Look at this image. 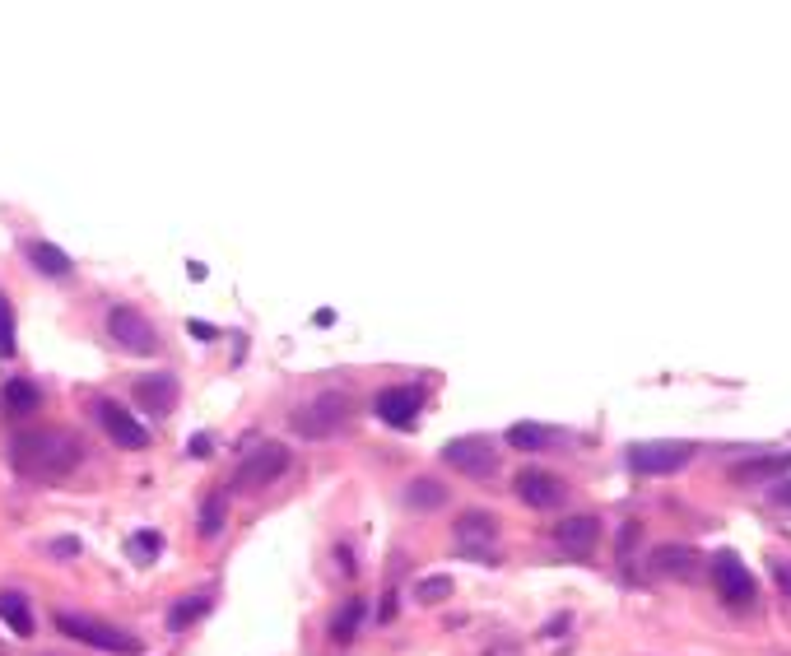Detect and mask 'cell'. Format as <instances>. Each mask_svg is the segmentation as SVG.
Here are the masks:
<instances>
[{
	"instance_id": "30",
	"label": "cell",
	"mask_w": 791,
	"mask_h": 656,
	"mask_svg": "<svg viewBox=\"0 0 791 656\" xmlns=\"http://www.w3.org/2000/svg\"><path fill=\"white\" fill-rule=\"evenodd\" d=\"M778 582H782V591L791 596V563H782V568H778Z\"/></svg>"
},
{
	"instance_id": "21",
	"label": "cell",
	"mask_w": 791,
	"mask_h": 656,
	"mask_svg": "<svg viewBox=\"0 0 791 656\" xmlns=\"http://www.w3.org/2000/svg\"><path fill=\"white\" fill-rule=\"evenodd\" d=\"M508 442L517 447V452H540V447L550 442V429H540V424H512Z\"/></svg>"
},
{
	"instance_id": "22",
	"label": "cell",
	"mask_w": 791,
	"mask_h": 656,
	"mask_svg": "<svg viewBox=\"0 0 791 656\" xmlns=\"http://www.w3.org/2000/svg\"><path fill=\"white\" fill-rule=\"evenodd\" d=\"M778 470H791V456H759V461H745V466H736V480H764V475H778Z\"/></svg>"
},
{
	"instance_id": "27",
	"label": "cell",
	"mask_w": 791,
	"mask_h": 656,
	"mask_svg": "<svg viewBox=\"0 0 791 656\" xmlns=\"http://www.w3.org/2000/svg\"><path fill=\"white\" fill-rule=\"evenodd\" d=\"M154 549H159V536H154V531H140V554H154Z\"/></svg>"
},
{
	"instance_id": "6",
	"label": "cell",
	"mask_w": 791,
	"mask_h": 656,
	"mask_svg": "<svg viewBox=\"0 0 791 656\" xmlns=\"http://www.w3.org/2000/svg\"><path fill=\"white\" fill-rule=\"evenodd\" d=\"M98 424H103V433H108L117 447H131V452H140V447H149V429L140 424V419L126 410L121 401H112V396H103V401L94 405Z\"/></svg>"
},
{
	"instance_id": "26",
	"label": "cell",
	"mask_w": 791,
	"mask_h": 656,
	"mask_svg": "<svg viewBox=\"0 0 791 656\" xmlns=\"http://www.w3.org/2000/svg\"><path fill=\"white\" fill-rule=\"evenodd\" d=\"M219 526H224V494H215L210 508L201 512V536H219Z\"/></svg>"
},
{
	"instance_id": "18",
	"label": "cell",
	"mask_w": 791,
	"mask_h": 656,
	"mask_svg": "<svg viewBox=\"0 0 791 656\" xmlns=\"http://www.w3.org/2000/svg\"><path fill=\"white\" fill-rule=\"evenodd\" d=\"M0 619H5L19 638L33 633V610H28V601L19 596V591H0Z\"/></svg>"
},
{
	"instance_id": "16",
	"label": "cell",
	"mask_w": 791,
	"mask_h": 656,
	"mask_svg": "<svg viewBox=\"0 0 791 656\" xmlns=\"http://www.w3.org/2000/svg\"><path fill=\"white\" fill-rule=\"evenodd\" d=\"M24 252H28V261H33L42 275H52V280H70V270H75V261H70L61 247H52V242H42V238H28Z\"/></svg>"
},
{
	"instance_id": "23",
	"label": "cell",
	"mask_w": 791,
	"mask_h": 656,
	"mask_svg": "<svg viewBox=\"0 0 791 656\" xmlns=\"http://www.w3.org/2000/svg\"><path fill=\"white\" fill-rule=\"evenodd\" d=\"M419 605H443L452 596V577H429V582H419L415 587Z\"/></svg>"
},
{
	"instance_id": "29",
	"label": "cell",
	"mask_w": 791,
	"mask_h": 656,
	"mask_svg": "<svg viewBox=\"0 0 791 656\" xmlns=\"http://www.w3.org/2000/svg\"><path fill=\"white\" fill-rule=\"evenodd\" d=\"M210 452V438H201V433H196V438H191V456H205Z\"/></svg>"
},
{
	"instance_id": "2",
	"label": "cell",
	"mask_w": 791,
	"mask_h": 656,
	"mask_svg": "<svg viewBox=\"0 0 791 656\" xmlns=\"http://www.w3.org/2000/svg\"><path fill=\"white\" fill-rule=\"evenodd\" d=\"M349 424H354V396L340 387L317 391L308 405H298V415H294V429L303 438H336Z\"/></svg>"
},
{
	"instance_id": "9",
	"label": "cell",
	"mask_w": 791,
	"mask_h": 656,
	"mask_svg": "<svg viewBox=\"0 0 791 656\" xmlns=\"http://www.w3.org/2000/svg\"><path fill=\"white\" fill-rule=\"evenodd\" d=\"M712 582H717L726 605H750L754 601V573L736 559V554H717V559H712Z\"/></svg>"
},
{
	"instance_id": "25",
	"label": "cell",
	"mask_w": 791,
	"mask_h": 656,
	"mask_svg": "<svg viewBox=\"0 0 791 656\" xmlns=\"http://www.w3.org/2000/svg\"><path fill=\"white\" fill-rule=\"evenodd\" d=\"M0 354H14V308L5 294H0Z\"/></svg>"
},
{
	"instance_id": "8",
	"label": "cell",
	"mask_w": 791,
	"mask_h": 656,
	"mask_svg": "<svg viewBox=\"0 0 791 656\" xmlns=\"http://www.w3.org/2000/svg\"><path fill=\"white\" fill-rule=\"evenodd\" d=\"M443 461L452 470H461V475H470V480H484V475H494V442H484V438H452L443 447Z\"/></svg>"
},
{
	"instance_id": "19",
	"label": "cell",
	"mask_w": 791,
	"mask_h": 656,
	"mask_svg": "<svg viewBox=\"0 0 791 656\" xmlns=\"http://www.w3.org/2000/svg\"><path fill=\"white\" fill-rule=\"evenodd\" d=\"M38 387L33 382H24V377H14V382H5V410L10 415H33L38 410Z\"/></svg>"
},
{
	"instance_id": "13",
	"label": "cell",
	"mask_w": 791,
	"mask_h": 656,
	"mask_svg": "<svg viewBox=\"0 0 791 656\" xmlns=\"http://www.w3.org/2000/svg\"><path fill=\"white\" fill-rule=\"evenodd\" d=\"M647 568L661 577H698L703 568V554L694 545H657L647 554Z\"/></svg>"
},
{
	"instance_id": "4",
	"label": "cell",
	"mask_w": 791,
	"mask_h": 656,
	"mask_svg": "<svg viewBox=\"0 0 791 656\" xmlns=\"http://www.w3.org/2000/svg\"><path fill=\"white\" fill-rule=\"evenodd\" d=\"M694 442H675V438H661V442H633L629 447V466L633 475H675L694 461Z\"/></svg>"
},
{
	"instance_id": "15",
	"label": "cell",
	"mask_w": 791,
	"mask_h": 656,
	"mask_svg": "<svg viewBox=\"0 0 791 656\" xmlns=\"http://www.w3.org/2000/svg\"><path fill=\"white\" fill-rule=\"evenodd\" d=\"M135 401L145 405L149 415H168V410L177 405V382L168 373L140 377V382H135Z\"/></svg>"
},
{
	"instance_id": "3",
	"label": "cell",
	"mask_w": 791,
	"mask_h": 656,
	"mask_svg": "<svg viewBox=\"0 0 791 656\" xmlns=\"http://www.w3.org/2000/svg\"><path fill=\"white\" fill-rule=\"evenodd\" d=\"M56 629L66 633V638H75L80 647H98V652H112V656H140V647H145L135 633L117 629V624H103L94 615H80V610H61Z\"/></svg>"
},
{
	"instance_id": "1",
	"label": "cell",
	"mask_w": 791,
	"mask_h": 656,
	"mask_svg": "<svg viewBox=\"0 0 791 656\" xmlns=\"http://www.w3.org/2000/svg\"><path fill=\"white\" fill-rule=\"evenodd\" d=\"M10 461L28 480H66L84 461V442L70 429H24L10 442Z\"/></svg>"
},
{
	"instance_id": "14",
	"label": "cell",
	"mask_w": 791,
	"mask_h": 656,
	"mask_svg": "<svg viewBox=\"0 0 791 656\" xmlns=\"http://www.w3.org/2000/svg\"><path fill=\"white\" fill-rule=\"evenodd\" d=\"M554 540L568 549V554H591L596 549V540H601V522L596 517H564V522L554 526Z\"/></svg>"
},
{
	"instance_id": "17",
	"label": "cell",
	"mask_w": 791,
	"mask_h": 656,
	"mask_svg": "<svg viewBox=\"0 0 791 656\" xmlns=\"http://www.w3.org/2000/svg\"><path fill=\"white\" fill-rule=\"evenodd\" d=\"M443 503H447V484L443 480L419 475V480L405 484V508H410V512H438Z\"/></svg>"
},
{
	"instance_id": "10",
	"label": "cell",
	"mask_w": 791,
	"mask_h": 656,
	"mask_svg": "<svg viewBox=\"0 0 791 656\" xmlns=\"http://www.w3.org/2000/svg\"><path fill=\"white\" fill-rule=\"evenodd\" d=\"M419 410H424V387H387L382 396H377V419L382 424H391V429H410L419 419Z\"/></svg>"
},
{
	"instance_id": "7",
	"label": "cell",
	"mask_w": 791,
	"mask_h": 656,
	"mask_svg": "<svg viewBox=\"0 0 791 656\" xmlns=\"http://www.w3.org/2000/svg\"><path fill=\"white\" fill-rule=\"evenodd\" d=\"M289 466H294L289 447H280V442H266V447H256V452L238 466V484H242V489H266V484H275Z\"/></svg>"
},
{
	"instance_id": "20",
	"label": "cell",
	"mask_w": 791,
	"mask_h": 656,
	"mask_svg": "<svg viewBox=\"0 0 791 656\" xmlns=\"http://www.w3.org/2000/svg\"><path fill=\"white\" fill-rule=\"evenodd\" d=\"M205 610H210V596H182V601L168 610V629H173V633L191 629V624H196Z\"/></svg>"
},
{
	"instance_id": "28",
	"label": "cell",
	"mask_w": 791,
	"mask_h": 656,
	"mask_svg": "<svg viewBox=\"0 0 791 656\" xmlns=\"http://www.w3.org/2000/svg\"><path fill=\"white\" fill-rule=\"evenodd\" d=\"M773 503H782V508H791V484H778V489H773Z\"/></svg>"
},
{
	"instance_id": "12",
	"label": "cell",
	"mask_w": 791,
	"mask_h": 656,
	"mask_svg": "<svg viewBox=\"0 0 791 656\" xmlns=\"http://www.w3.org/2000/svg\"><path fill=\"white\" fill-rule=\"evenodd\" d=\"M494 536H498V517H494V512H461V517H456V545L466 549V554L489 559Z\"/></svg>"
},
{
	"instance_id": "11",
	"label": "cell",
	"mask_w": 791,
	"mask_h": 656,
	"mask_svg": "<svg viewBox=\"0 0 791 656\" xmlns=\"http://www.w3.org/2000/svg\"><path fill=\"white\" fill-rule=\"evenodd\" d=\"M517 498L531 503V508H559L568 498V484L559 475H550V470H522L517 475Z\"/></svg>"
},
{
	"instance_id": "5",
	"label": "cell",
	"mask_w": 791,
	"mask_h": 656,
	"mask_svg": "<svg viewBox=\"0 0 791 656\" xmlns=\"http://www.w3.org/2000/svg\"><path fill=\"white\" fill-rule=\"evenodd\" d=\"M108 335L121 349H131V354H159V331H154V322H149L145 312L126 308V303L108 312Z\"/></svg>"
},
{
	"instance_id": "24",
	"label": "cell",
	"mask_w": 791,
	"mask_h": 656,
	"mask_svg": "<svg viewBox=\"0 0 791 656\" xmlns=\"http://www.w3.org/2000/svg\"><path fill=\"white\" fill-rule=\"evenodd\" d=\"M359 624H363V601H345V605H340V615H336V624H331V629H336V638L345 643V638H349L354 629H359Z\"/></svg>"
}]
</instances>
